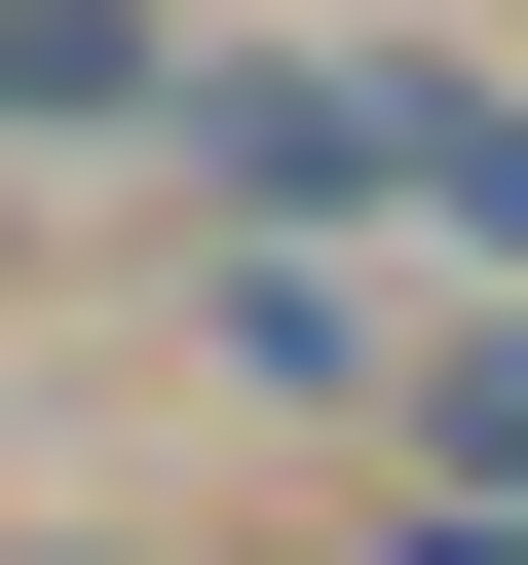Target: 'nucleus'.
<instances>
[{
    "instance_id": "nucleus-4",
    "label": "nucleus",
    "mask_w": 528,
    "mask_h": 565,
    "mask_svg": "<svg viewBox=\"0 0 528 565\" xmlns=\"http://www.w3.org/2000/svg\"><path fill=\"white\" fill-rule=\"evenodd\" d=\"M189 114V0H0V151H151Z\"/></svg>"
},
{
    "instance_id": "nucleus-1",
    "label": "nucleus",
    "mask_w": 528,
    "mask_h": 565,
    "mask_svg": "<svg viewBox=\"0 0 528 565\" xmlns=\"http://www.w3.org/2000/svg\"><path fill=\"white\" fill-rule=\"evenodd\" d=\"M151 189H189V226H340V264L415 226L453 302H490V264H528V76H490V39H189Z\"/></svg>"
},
{
    "instance_id": "nucleus-2",
    "label": "nucleus",
    "mask_w": 528,
    "mask_h": 565,
    "mask_svg": "<svg viewBox=\"0 0 528 565\" xmlns=\"http://www.w3.org/2000/svg\"><path fill=\"white\" fill-rule=\"evenodd\" d=\"M189 377H226V415H378V377H415V302H378L340 226H226V264H189Z\"/></svg>"
},
{
    "instance_id": "nucleus-5",
    "label": "nucleus",
    "mask_w": 528,
    "mask_h": 565,
    "mask_svg": "<svg viewBox=\"0 0 528 565\" xmlns=\"http://www.w3.org/2000/svg\"><path fill=\"white\" fill-rule=\"evenodd\" d=\"M0 565H114V527H0Z\"/></svg>"
},
{
    "instance_id": "nucleus-3",
    "label": "nucleus",
    "mask_w": 528,
    "mask_h": 565,
    "mask_svg": "<svg viewBox=\"0 0 528 565\" xmlns=\"http://www.w3.org/2000/svg\"><path fill=\"white\" fill-rule=\"evenodd\" d=\"M378 452H415L453 527H528V264H490V302H415V377H378Z\"/></svg>"
},
{
    "instance_id": "nucleus-6",
    "label": "nucleus",
    "mask_w": 528,
    "mask_h": 565,
    "mask_svg": "<svg viewBox=\"0 0 528 565\" xmlns=\"http://www.w3.org/2000/svg\"><path fill=\"white\" fill-rule=\"evenodd\" d=\"M378 565H415V527H378Z\"/></svg>"
}]
</instances>
